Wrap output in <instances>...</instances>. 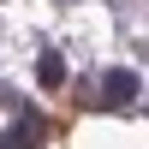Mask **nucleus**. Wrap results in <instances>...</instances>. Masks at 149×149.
Segmentation results:
<instances>
[{
  "label": "nucleus",
  "mask_w": 149,
  "mask_h": 149,
  "mask_svg": "<svg viewBox=\"0 0 149 149\" xmlns=\"http://www.w3.org/2000/svg\"><path fill=\"white\" fill-rule=\"evenodd\" d=\"M36 78H42V90H60L66 84V54L60 48H42L36 54Z\"/></svg>",
  "instance_id": "2"
},
{
  "label": "nucleus",
  "mask_w": 149,
  "mask_h": 149,
  "mask_svg": "<svg viewBox=\"0 0 149 149\" xmlns=\"http://www.w3.org/2000/svg\"><path fill=\"white\" fill-rule=\"evenodd\" d=\"M0 149H42V125H36V119H18V125L0 137Z\"/></svg>",
  "instance_id": "3"
},
{
  "label": "nucleus",
  "mask_w": 149,
  "mask_h": 149,
  "mask_svg": "<svg viewBox=\"0 0 149 149\" xmlns=\"http://www.w3.org/2000/svg\"><path fill=\"white\" fill-rule=\"evenodd\" d=\"M137 95H143V78H137V72L119 66V72H107V78H102V102H107V107H131Z\"/></svg>",
  "instance_id": "1"
}]
</instances>
